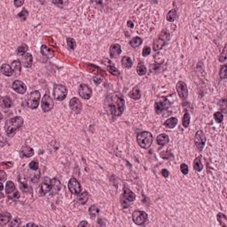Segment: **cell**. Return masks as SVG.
<instances>
[{"instance_id":"cell-53","label":"cell","mask_w":227,"mask_h":227,"mask_svg":"<svg viewBox=\"0 0 227 227\" xmlns=\"http://www.w3.org/2000/svg\"><path fill=\"white\" fill-rule=\"evenodd\" d=\"M10 195V197L12 198V199H19L20 198V193H19V192L18 191H15V192H13V193H11V194H9Z\"/></svg>"},{"instance_id":"cell-46","label":"cell","mask_w":227,"mask_h":227,"mask_svg":"<svg viewBox=\"0 0 227 227\" xmlns=\"http://www.w3.org/2000/svg\"><path fill=\"white\" fill-rule=\"evenodd\" d=\"M108 70L110 71L111 74L113 75H116V76H118L120 74V72L118 71V69H116L114 66H108Z\"/></svg>"},{"instance_id":"cell-10","label":"cell","mask_w":227,"mask_h":227,"mask_svg":"<svg viewBox=\"0 0 227 227\" xmlns=\"http://www.w3.org/2000/svg\"><path fill=\"white\" fill-rule=\"evenodd\" d=\"M79 95L83 99H89L92 95V90L88 85L86 84H81L79 86Z\"/></svg>"},{"instance_id":"cell-26","label":"cell","mask_w":227,"mask_h":227,"mask_svg":"<svg viewBox=\"0 0 227 227\" xmlns=\"http://www.w3.org/2000/svg\"><path fill=\"white\" fill-rule=\"evenodd\" d=\"M60 187H61L60 182L57 178L52 179V191L51 192H53V193H56L60 191Z\"/></svg>"},{"instance_id":"cell-45","label":"cell","mask_w":227,"mask_h":227,"mask_svg":"<svg viewBox=\"0 0 227 227\" xmlns=\"http://www.w3.org/2000/svg\"><path fill=\"white\" fill-rule=\"evenodd\" d=\"M38 167H39V164H38V162L37 161H33L29 163V168L32 170H38Z\"/></svg>"},{"instance_id":"cell-14","label":"cell","mask_w":227,"mask_h":227,"mask_svg":"<svg viewBox=\"0 0 227 227\" xmlns=\"http://www.w3.org/2000/svg\"><path fill=\"white\" fill-rule=\"evenodd\" d=\"M69 106L72 111L76 114H80L82 111V102L77 98H73L69 101Z\"/></svg>"},{"instance_id":"cell-50","label":"cell","mask_w":227,"mask_h":227,"mask_svg":"<svg viewBox=\"0 0 227 227\" xmlns=\"http://www.w3.org/2000/svg\"><path fill=\"white\" fill-rule=\"evenodd\" d=\"M28 15H29V13H28V11L25 10V9H23V11L19 13V17L21 18L22 20H26V18H27Z\"/></svg>"},{"instance_id":"cell-52","label":"cell","mask_w":227,"mask_h":227,"mask_svg":"<svg viewBox=\"0 0 227 227\" xmlns=\"http://www.w3.org/2000/svg\"><path fill=\"white\" fill-rule=\"evenodd\" d=\"M121 202H122V204H123V208H128V207H129V202H130V201H128L127 200H125L123 196H122V199H121Z\"/></svg>"},{"instance_id":"cell-24","label":"cell","mask_w":227,"mask_h":227,"mask_svg":"<svg viewBox=\"0 0 227 227\" xmlns=\"http://www.w3.org/2000/svg\"><path fill=\"white\" fill-rule=\"evenodd\" d=\"M12 219V216L10 213L8 212H5L2 213L1 216H0V225H6Z\"/></svg>"},{"instance_id":"cell-23","label":"cell","mask_w":227,"mask_h":227,"mask_svg":"<svg viewBox=\"0 0 227 227\" xmlns=\"http://www.w3.org/2000/svg\"><path fill=\"white\" fill-rule=\"evenodd\" d=\"M130 97L132 99H135V100H138L141 98V92H140V90L139 89L138 86H136L132 89V90L130 92Z\"/></svg>"},{"instance_id":"cell-33","label":"cell","mask_w":227,"mask_h":227,"mask_svg":"<svg viewBox=\"0 0 227 227\" xmlns=\"http://www.w3.org/2000/svg\"><path fill=\"white\" fill-rule=\"evenodd\" d=\"M177 10H175V9H173V10H170L169 13H168V14H167V20L168 21H170V22H172V21H174L176 19H177Z\"/></svg>"},{"instance_id":"cell-59","label":"cell","mask_w":227,"mask_h":227,"mask_svg":"<svg viewBox=\"0 0 227 227\" xmlns=\"http://www.w3.org/2000/svg\"><path fill=\"white\" fill-rule=\"evenodd\" d=\"M26 226H36V223H27Z\"/></svg>"},{"instance_id":"cell-29","label":"cell","mask_w":227,"mask_h":227,"mask_svg":"<svg viewBox=\"0 0 227 227\" xmlns=\"http://www.w3.org/2000/svg\"><path fill=\"white\" fill-rule=\"evenodd\" d=\"M28 50H29L28 45L26 43H22L20 46H19L18 49H17V54L19 56H24L27 53Z\"/></svg>"},{"instance_id":"cell-8","label":"cell","mask_w":227,"mask_h":227,"mask_svg":"<svg viewBox=\"0 0 227 227\" xmlns=\"http://www.w3.org/2000/svg\"><path fill=\"white\" fill-rule=\"evenodd\" d=\"M41 106H42V110L45 113L50 112L53 108V101L48 94H45L43 97Z\"/></svg>"},{"instance_id":"cell-12","label":"cell","mask_w":227,"mask_h":227,"mask_svg":"<svg viewBox=\"0 0 227 227\" xmlns=\"http://www.w3.org/2000/svg\"><path fill=\"white\" fill-rule=\"evenodd\" d=\"M177 93H178V95H179V97L181 99H185L187 98L188 90H187L186 84L184 82L180 81V82L177 83Z\"/></svg>"},{"instance_id":"cell-16","label":"cell","mask_w":227,"mask_h":227,"mask_svg":"<svg viewBox=\"0 0 227 227\" xmlns=\"http://www.w3.org/2000/svg\"><path fill=\"white\" fill-rule=\"evenodd\" d=\"M169 39V37H165V36H163L162 35H161V36L159 37L157 40H155L154 41V43H153V50L156 52V51H159V50H161L163 46H164V44H165V42H166V40H168Z\"/></svg>"},{"instance_id":"cell-58","label":"cell","mask_w":227,"mask_h":227,"mask_svg":"<svg viewBox=\"0 0 227 227\" xmlns=\"http://www.w3.org/2000/svg\"><path fill=\"white\" fill-rule=\"evenodd\" d=\"M93 81H94V82H95V83L98 84V83H99L101 82V79H99V80H97V78L95 77V78H93Z\"/></svg>"},{"instance_id":"cell-11","label":"cell","mask_w":227,"mask_h":227,"mask_svg":"<svg viewBox=\"0 0 227 227\" xmlns=\"http://www.w3.org/2000/svg\"><path fill=\"white\" fill-rule=\"evenodd\" d=\"M170 106V103L167 99H163L162 100L155 103V112L157 114H161L163 111L167 110Z\"/></svg>"},{"instance_id":"cell-21","label":"cell","mask_w":227,"mask_h":227,"mask_svg":"<svg viewBox=\"0 0 227 227\" xmlns=\"http://www.w3.org/2000/svg\"><path fill=\"white\" fill-rule=\"evenodd\" d=\"M33 57L30 53H26L23 57H22V64L25 67H30L32 66Z\"/></svg>"},{"instance_id":"cell-1","label":"cell","mask_w":227,"mask_h":227,"mask_svg":"<svg viewBox=\"0 0 227 227\" xmlns=\"http://www.w3.org/2000/svg\"><path fill=\"white\" fill-rule=\"evenodd\" d=\"M125 103L123 94L114 92L106 98V108L114 116H119L124 111Z\"/></svg>"},{"instance_id":"cell-32","label":"cell","mask_w":227,"mask_h":227,"mask_svg":"<svg viewBox=\"0 0 227 227\" xmlns=\"http://www.w3.org/2000/svg\"><path fill=\"white\" fill-rule=\"evenodd\" d=\"M193 169H194L196 171H198V172H200V171L202 170L203 165H202V163H201V162H200V157L195 158V160H194V162H193Z\"/></svg>"},{"instance_id":"cell-9","label":"cell","mask_w":227,"mask_h":227,"mask_svg":"<svg viewBox=\"0 0 227 227\" xmlns=\"http://www.w3.org/2000/svg\"><path fill=\"white\" fill-rule=\"evenodd\" d=\"M67 186H69V190L71 192V193L73 194H79L81 193V191H82V186L80 185V183L78 182V181L72 177L69 181V185H67Z\"/></svg>"},{"instance_id":"cell-15","label":"cell","mask_w":227,"mask_h":227,"mask_svg":"<svg viewBox=\"0 0 227 227\" xmlns=\"http://www.w3.org/2000/svg\"><path fill=\"white\" fill-rule=\"evenodd\" d=\"M52 191V179L44 178L43 183L41 185V192L43 194H45L47 193H50Z\"/></svg>"},{"instance_id":"cell-48","label":"cell","mask_w":227,"mask_h":227,"mask_svg":"<svg viewBox=\"0 0 227 227\" xmlns=\"http://www.w3.org/2000/svg\"><path fill=\"white\" fill-rule=\"evenodd\" d=\"M150 53H151V48L149 46H145L143 49V52H142V55L144 57H146V56H148L150 54Z\"/></svg>"},{"instance_id":"cell-38","label":"cell","mask_w":227,"mask_h":227,"mask_svg":"<svg viewBox=\"0 0 227 227\" xmlns=\"http://www.w3.org/2000/svg\"><path fill=\"white\" fill-rule=\"evenodd\" d=\"M190 119H191V116H190V114L188 112H186L185 116L183 117V126L185 128H187L190 124Z\"/></svg>"},{"instance_id":"cell-47","label":"cell","mask_w":227,"mask_h":227,"mask_svg":"<svg viewBox=\"0 0 227 227\" xmlns=\"http://www.w3.org/2000/svg\"><path fill=\"white\" fill-rule=\"evenodd\" d=\"M180 170H181V172H182L184 175H186V174L188 173V166H187L186 164H185V163L181 164V166H180Z\"/></svg>"},{"instance_id":"cell-36","label":"cell","mask_w":227,"mask_h":227,"mask_svg":"<svg viewBox=\"0 0 227 227\" xmlns=\"http://www.w3.org/2000/svg\"><path fill=\"white\" fill-rule=\"evenodd\" d=\"M217 220L222 226H224V227L227 226V217H226L225 215H223L222 213H219L217 215Z\"/></svg>"},{"instance_id":"cell-40","label":"cell","mask_w":227,"mask_h":227,"mask_svg":"<svg viewBox=\"0 0 227 227\" xmlns=\"http://www.w3.org/2000/svg\"><path fill=\"white\" fill-rule=\"evenodd\" d=\"M67 47H69L70 50H74L76 46V41L73 38H70V37H69L67 39Z\"/></svg>"},{"instance_id":"cell-35","label":"cell","mask_w":227,"mask_h":227,"mask_svg":"<svg viewBox=\"0 0 227 227\" xmlns=\"http://www.w3.org/2000/svg\"><path fill=\"white\" fill-rule=\"evenodd\" d=\"M12 106H13V101H12V99H11L9 97L6 96V97H3V98H2V106H3V107H5V108H9V107H11Z\"/></svg>"},{"instance_id":"cell-51","label":"cell","mask_w":227,"mask_h":227,"mask_svg":"<svg viewBox=\"0 0 227 227\" xmlns=\"http://www.w3.org/2000/svg\"><path fill=\"white\" fill-rule=\"evenodd\" d=\"M219 60H220L221 62H223V61L226 60V46H224V48H223V53H222V54L220 55Z\"/></svg>"},{"instance_id":"cell-25","label":"cell","mask_w":227,"mask_h":227,"mask_svg":"<svg viewBox=\"0 0 227 227\" xmlns=\"http://www.w3.org/2000/svg\"><path fill=\"white\" fill-rule=\"evenodd\" d=\"M1 71L5 76H11L13 74V69H12V67L7 65V64H3L1 67Z\"/></svg>"},{"instance_id":"cell-4","label":"cell","mask_w":227,"mask_h":227,"mask_svg":"<svg viewBox=\"0 0 227 227\" xmlns=\"http://www.w3.org/2000/svg\"><path fill=\"white\" fill-rule=\"evenodd\" d=\"M53 95L57 100H59V101L63 100L64 99H66V97L67 95V87L62 84H56L53 89Z\"/></svg>"},{"instance_id":"cell-44","label":"cell","mask_w":227,"mask_h":227,"mask_svg":"<svg viewBox=\"0 0 227 227\" xmlns=\"http://www.w3.org/2000/svg\"><path fill=\"white\" fill-rule=\"evenodd\" d=\"M226 73H227V67L224 65L221 67V70H220V77L224 79L226 78Z\"/></svg>"},{"instance_id":"cell-2","label":"cell","mask_w":227,"mask_h":227,"mask_svg":"<svg viewBox=\"0 0 227 227\" xmlns=\"http://www.w3.org/2000/svg\"><path fill=\"white\" fill-rule=\"evenodd\" d=\"M23 119L20 116L13 117L10 120H8L6 123V131L8 135H12L14 132H16L22 125H23Z\"/></svg>"},{"instance_id":"cell-43","label":"cell","mask_w":227,"mask_h":227,"mask_svg":"<svg viewBox=\"0 0 227 227\" xmlns=\"http://www.w3.org/2000/svg\"><path fill=\"white\" fill-rule=\"evenodd\" d=\"M20 189L23 191V192H25V193H31V192H32V189H31V187L29 186V185H27V184H24V183H21L20 184Z\"/></svg>"},{"instance_id":"cell-28","label":"cell","mask_w":227,"mask_h":227,"mask_svg":"<svg viewBox=\"0 0 227 227\" xmlns=\"http://www.w3.org/2000/svg\"><path fill=\"white\" fill-rule=\"evenodd\" d=\"M142 42H143L142 38H140V37H139V36H136V37L132 38V39L130 41V44L131 47L137 48V47H139V45L142 43Z\"/></svg>"},{"instance_id":"cell-49","label":"cell","mask_w":227,"mask_h":227,"mask_svg":"<svg viewBox=\"0 0 227 227\" xmlns=\"http://www.w3.org/2000/svg\"><path fill=\"white\" fill-rule=\"evenodd\" d=\"M21 224V222L19 218H15L14 220H13V222L9 224L11 227H13V226H20Z\"/></svg>"},{"instance_id":"cell-61","label":"cell","mask_w":227,"mask_h":227,"mask_svg":"<svg viewBox=\"0 0 227 227\" xmlns=\"http://www.w3.org/2000/svg\"><path fill=\"white\" fill-rule=\"evenodd\" d=\"M3 189H4V186L3 184H1V191H3Z\"/></svg>"},{"instance_id":"cell-19","label":"cell","mask_w":227,"mask_h":227,"mask_svg":"<svg viewBox=\"0 0 227 227\" xmlns=\"http://www.w3.org/2000/svg\"><path fill=\"white\" fill-rule=\"evenodd\" d=\"M88 199H89V193H88V192L84 191L82 193L78 194V197L76 199V202L78 204H81V205H83V204H85L88 201Z\"/></svg>"},{"instance_id":"cell-3","label":"cell","mask_w":227,"mask_h":227,"mask_svg":"<svg viewBox=\"0 0 227 227\" xmlns=\"http://www.w3.org/2000/svg\"><path fill=\"white\" fill-rule=\"evenodd\" d=\"M137 142L140 147L147 149L150 147L153 142V135L148 131H143L137 137Z\"/></svg>"},{"instance_id":"cell-57","label":"cell","mask_w":227,"mask_h":227,"mask_svg":"<svg viewBox=\"0 0 227 227\" xmlns=\"http://www.w3.org/2000/svg\"><path fill=\"white\" fill-rule=\"evenodd\" d=\"M79 226H83V225H88V223L87 222H85V221H83V222H81L79 224H78Z\"/></svg>"},{"instance_id":"cell-41","label":"cell","mask_w":227,"mask_h":227,"mask_svg":"<svg viewBox=\"0 0 227 227\" xmlns=\"http://www.w3.org/2000/svg\"><path fill=\"white\" fill-rule=\"evenodd\" d=\"M214 119H215V121H216V123H222V121H223V114L220 113V112H216V113L214 114Z\"/></svg>"},{"instance_id":"cell-42","label":"cell","mask_w":227,"mask_h":227,"mask_svg":"<svg viewBox=\"0 0 227 227\" xmlns=\"http://www.w3.org/2000/svg\"><path fill=\"white\" fill-rule=\"evenodd\" d=\"M13 71H17L18 73H20V69H21V64L20 60H14L13 62Z\"/></svg>"},{"instance_id":"cell-5","label":"cell","mask_w":227,"mask_h":227,"mask_svg":"<svg viewBox=\"0 0 227 227\" xmlns=\"http://www.w3.org/2000/svg\"><path fill=\"white\" fill-rule=\"evenodd\" d=\"M147 219H148V216L145 211L136 210L132 214V220L136 224H138V225L144 224L147 221Z\"/></svg>"},{"instance_id":"cell-37","label":"cell","mask_w":227,"mask_h":227,"mask_svg":"<svg viewBox=\"0 0 227 227\" xmlns=\"http://www.w3.org/2000/svg\"><path fill=\"white\" fill-rule=\"evenodd\" d=\"M99 212V207L96 206V205H93V206H92V207H90V209H89L90 216H92V217H94L96 215H98Z\"/></svg>"},{"instance_id":"cell-13","label":"cell","mask_w":227,"mask_h":227,"mask_svg":"<svg viewBox=\"0 0 227 227\" xmlns=\"http://www.w3.org/2000/svg\"><path fill=\"white\" fill-rule=\"evenodd\" d=\"M12 88L19 94H24L26 92V90H27V87H26L25 83H22L21 81H19V80L14 81L13 83Z\"/></svg>"},{"instance_id":"cell-17","label":"cell","mask_w":227,"mask_h":227,"mask_svg":"<svg viewBox=\"0 0 227 227\" xmlns=\"http://www.w3.org/2000/svg\"><path fill=\"white\" fill-rule=\"evenodd\" d=\"M122 53V48L119 44L115 43L112 44L110 47V56L111 58H116L117 56H119Z\"/></svg>"},{"instance_id":"cell-54","label":"cell","mask_w":227,"mask_h":227,"mask_svg":"<svg viewBox=\"0 0 227 227\" xmlns=\"http://www.w3.org/2000/svg\"><path fill=\"white\" fill-rule=\"evenodd\" d=\"M23 1H21V0H20V1H14V6H16V7H20V6H21L22 5H23Z\"/></svg>"},{"instance_id":"cell-6","label":"cell","mask_w":227,"mask_h":227,"mask_svg":"<svg viewBox=\"0 0 227 227\" xmlns=\"http://www.w3.org/2000/svg\"><path fill=\"white\" fill-rule=\"evenodd\" d=\"M40 92L38 90H35V92H32L30 93V95L28 98V105L31 109H36L39 102H40Z\"/></svg>"},{"instance_id":"cell-7","label":"cell","mask_w":227,"mask_h":227,"mask_svg":"<svg viewBox=\"0 0 227 227\" xmlns=\"http://www.w3.org/2000/svg\"><path fill=\"white\" fill-rule=\"evenodd\" d=\"M194 144L199 150H202L206 144V137L202 130H198L194 136Z\"/></svg>"},{"instance_id":"cell-27","label":"cell","mask_w":227,"mask_h":227,"mask_svg":"<svg viewBox=\"0 0 227 227\" xmlns=\"http://www.w3.org/2000/svg\"><path fill=\"white\" fill-rule=\"evenodd\" d=\"M177 119L175 118V117H172V118H170L168 119L165 123H164V126L166 128H169V129H173L177 126Z\"/></svg>"},{"instance_id":"cell-55","label":"cell","mask_w":227,"mask_h":227,"mask_svg":"<svg viewBox=\"0 0 227 227\" xmlns=\"http://www.w3.org/2000/svg\"><path fill=\"white\" fill-rule=\"evenodd\" d=\"M6 174L5 173L4 170H2V171H1V182H2V183L4 182V180L6 179Z\"/></svg>"},{"instance_id":"cell-34","label":"cell","mask_w":227,"mask_h":227,"mask_svg":"<svg viewBox=\"0 0 227 227\" xmlns=\"http://www.w3.org/2000/svg\"><path fill=\"white\" fill-rule=\"evenodd\" d=\"M122 64L125 69H130V67H132V60H131L130 58L125 56L122 59Z\"/></svg>"},{"instance_id":"cell-56","label":"cell","mask_w":227,"mask_h":227,"mask_svg":"<svg viewBox=\"0 0 227 227\" xmlns=\"http://www.w3.org/2000/svg\"><path fill=\"white\" fill-rule=\"evenodd\" d=\"M162 174H163V176L164 177H168L169 175H170V173H169V171H168L167 170H163Z\"/></svg>"},{"instance_id":"cell-18","label":"cell","mask_w":227,"mask_h":227,"mask_svg":"<svg viewBox=\"0 0 227 227\" xmlns=\"http://www.w3.org/2000/svg\"><path fill=\"white\" fill-rule=\"evenodd\" d=\"M20 155H21L22 157L29 158V157H31V156L34 155V150H33L31 147H29V146H25L22 147L21 151H20Z\"/></svg>"},{"instance_id":"cell-39","label":"cell","mask_w":227,"mask_h":227,"mask_svg":"<svg viewBox=\"0 0 227 227\" xmlns=\"http://www.w3.org/2000/svg\"><path fill=\"white\" fill-rule=\"evenodd\" d=\"M41 53H42L43 55L47 56V57H52V56L53 55V53L46 46H45V45H43V46H42V48H41Z\"/></svg>"},{"instance_id":"cell-20","label":"cell","mask_w":227,"mask_h":227,"mask_svg":"<svg viewBox=\"0 0 227 227\" xmlns=\"http://www.w3.org/2000/svg\"><path fill=\"white\" fill-rule=\"evenodd\" d=\"M123 197L125 200H127L128 201H130V202L133 201V200H135V198H136L135 194H134L130 189H128L127 187H124V188H123Z\"/></svg>"},{"instance_id":"cell-60","label":"cell","mask_w":227,"mask_h":227,"mask_svg":"<svg viewBox=\"0 0 227 227\" xmlns=\"http://www.w3.org/2000/svg\"><path fill=\"white\" fill-rule=\"evenodd\" d=\"M128 25H129L130 28H133V23H132L131 21H128Z\"/></svg>"},{"instance_id":"cell-31","label":"cell","mask_w":227,"mask_h":227,"mask_svg":"<svg viewBox=\"0 0 227 227\" xmlns=\"http://www.w3.org/2000/svg\"><path fill=\"white\" fill-rule=\"evenodd\" d=\"M137 73L139 74V76H144L146 74V67L145 66V64L143 62H139L138 67H137Z\"/></svg>"},{"instance_id":"cell-22","label":"cell","mask_w":227,"mask_h":227,"mask_svg":"<svg viewBox=\"0 0 227 227\" xmlns=\"http://www.w3.org/2000/svg\"><path fill=\"white\" fill-rule=\"evenodd\" d=\"M156 140H157V144L159 146H165L169 142V137H168L167 134L163 133V134H160L158 136Z\"/></svg>"},{"instance_id":"cell-30","label":"cell","mask_w":227,"mask_h":227,"mask_svg":"<svg viewBox=\"0 0 227 227\" xmlns=\"http://www.w3.org/2000/svg\"><path fill=\"white\" fill-rule=\"evenodd\" d=\"M16 191V187H15V185L13 184V182H12V181H7V183L6 185V192L7 194H11L13 193V192Z\"/></svg>"}]
</instances>
